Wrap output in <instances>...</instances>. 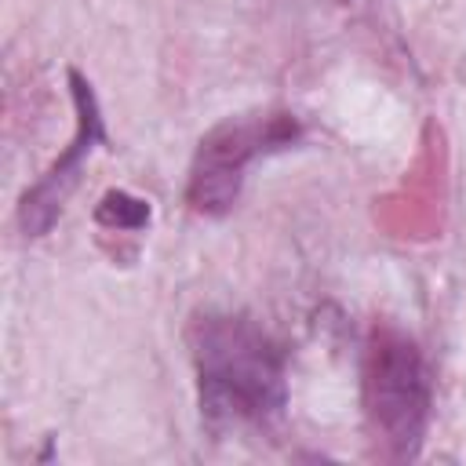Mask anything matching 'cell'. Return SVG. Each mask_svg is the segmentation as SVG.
Listing matches in <instances>:
<instances>
[{"label": "cell", "mask_w": 466, "mask_h": 466, "mask_svg": "<svg viewBox=\"0 0 466 466\" xmlns=\"http://www.w3.org/2000/svg\"><path fill=\"white\" fill-rule=\"evenodd\" d=\"M200 415L211 430H269L288 408V353L244 313H200L189 324Z\"/></svg>", "instance_id": "obj_1"}, {"label": "cell", "mask_w": 466, "mask_h": 466, "mask_svg": "<svg viewBox=\"0 0 466 466\" xmlns=\"http://www.w3.org/2000/svg\"><path fill=\"white\" fill-rule=\"evenodd\" d=\"M364 419L390 459H415L433 411V379L422 350L397 328L382 324L364 346L360 368Z\"/></svg>", "instance_id": "obj_2"}, {"label": "cell", "mask_w": 466, "mask_h": 466, "mask_svg": "<svg viewBox=\"0 0 466 466\" xmlns=\"http://www.w3.org/2000/svg\"><path fill=\"white\" fill-rule=\"evenodd\" d=\"M299 138V120L291 113H255L229 116L215 124L193 153L186 200L200 215H226L244 186V171L251 160L288 149Z\"/></svg>", "instance_id": "obj_3"}, {"label": "cell", "mask_w": 466, "mask_h": 466, "mask_svg": "<svg viewBox=\"0 0 466 466\" xmlns=\"http://www.w3.org/2000/svg\"><path fill=\"white\" fill-rule=\"evenodd\" d=\"M69 84H73V102H76V138L69 142V149L51 164V171L22 197L18 204V222L25 229V237H40L51 229V222L62 215V204L69 200V193L76 189L80 182V164L84 157L102 142V113H98V102H95V91L91 84L73 69L69 73Z\"/></svg>", "instance_id": "obj_4"}, {"label": "cell", "mask_w": 466, "mask_h": 466, "mask_svg": "<svg viewBox=\"0 0 466 466\" xmlns=\"http://www.w3.org/2000/svg\"><path fill=\"white\" fill-rule=\"evenodd\" d=\"M95 218L106 226V229H142L149 222V204L124 193V189H109L98 208H95Z\"/></svg>", "instance_id": "obj_5"}]
</instances>
